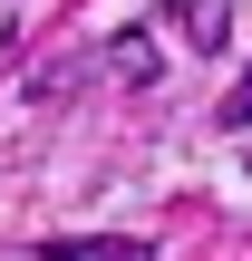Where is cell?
Wrapping results in <instances>:
<instances>
[{"mask_svg": "<svg viewBox=\"0 0 252 261\" xmlns=\"http://www.w3.org/2000/svg\"><path fill=\"white\" fill-rule=\"evenodd\" d=\"M29 261H155L146 242H126V232H107V242H39Z\"/></svg>", "mask_w": 252, "mask_h": 261, "instance_id": "6da1fadb", "label": "cell"}, {"mask_svg": "<svg viewBox=\"0 0 252 261\" xmlns=\"http://www.w3.org/2000/svg\"><path fill=\"white\" fill-rule=\"evenodd\" d=\"M223 126H252V68H243V87L223 97Z\"/></svg>", "mask_w": 252, "mask_h": 261, "instance_id": "7a4b0ae2", "label": "cell"}]
</instances>
